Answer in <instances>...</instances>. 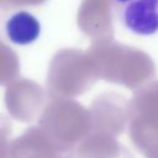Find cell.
<instances>
[{"label": "cell", "instance_id": "cell-1", "mask_svg": "<svg viewBox=\"0 0 158 158\" xmlns=\"http://www.w3.org/2000/svg\"><path fill=\"white\" fill-rule=\"evenodd\" d=\"M111 9L131 33L143 37L158 33V0H112Z\"/></svg>", "mask_w": 158, "mask_h": 158}, {"label": "cell", "instance_id": "cell-2", "mask_svg": "<svg viewBox=\"0 0 158 158\" xmlns=\"http://www.w3.org/2000/svg\"><path fill=\"white\" fill-rule=\"evenodd\" d=\"M4 28L11 43L16 46H28L38 40L42 26L33 14L26 10H19L9 16Z\"/></svg>", "mask_w": 158, "mask_h": 158}]
</instances>
